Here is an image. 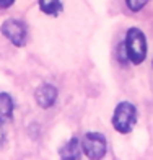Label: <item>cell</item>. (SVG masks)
Wrapping results in <instances>:
<instances>
[{
  "label": "cell",
  "mask_w": 153,
  "mask_h": 160,
  "mask_svg": "<svg viewBox=\"0 0 153 160\" xmlns=\"http://www.w3.org/2000/svg\"><path fill=\"white\" fill-rule=\"evenodd\" d=\"M80 142L77 137H72V139L60 149V157L65 160H77L80 158Z\"/></svg>",
  "instance_id": "obj_7"
},
{
  "label": "cell",
  "mask_w": 153,
  "mask_h": 160,
  "mask_svg": "<svg viewBox=\"0 0 153 160\" xmlns=\"http://www.w3.org/2000/svg\"><path fill=\"white\" fill-rule=\"evenodd\" d=\"M82 150L90 158H101L106 154V137L99 132H88L85 134L82 142Z\"/></svg>",
  "instance_id": "obj_4"
},
{
  "label": "cell",
  "mask_w": 153,
  "mask_h": 160,
  "mask_svg": "<svg viewBox=\"0 0 153 160\" xmlns=\"http://www.w3.org/2000/svg\"><path fill=\"white\" fill-rule=\"evenodd\" d=\"M15 3V0H0V10H5Z\"/></svg>",
  "instance_id": "obj_10"
},
{
  "label": "cell",
  "mask_w": 153,
  "mask_h": 160,
  "mask_svg": "<svg viewBox=\"0 0 153 160\" xmlns=\"http://www.w3.org/2000/svg\"><path fill=\"white\" fill-rule=\"evenodd\" d=\"M147 2L148 0H126V3H127V7L132 12H140L145 5H147Z\"/></svg>",
  "instance_id": "obj_9"
},
{
  "label": "cell",
  "mask_w": 153,
  "mask_h": 160,
  "mask_svg": "<svg viewBox=\"0 0 153 160\" xmlns=\"http://www.w3.org/2000/svg\"><path fill=\"white\" fill-rule=\"evenodd\" d=\"M34 100L41 108H47L54 106V103L57 101V88L50 83H42L41 87H38L34 92Z\"/></svg>",
  "instance_id": "obj_5"
},
{
  "label": "cell",
  "mask_w": 153,
  "mask_h": 160,
  "mask_svg": "<svg viewBox=\"0 0 153 160\" xmlns=\"http://www.w3.org/2000/svg\"><path fill=\"white\" fill-rule=\"evenodd\" d=\"M0 141H2V131H0Z\"/></svg>",
  "instance_id": "obj_11"
},
{
  "label": "cell",
  "mask_w": 153,
  "mask_h": 160,
  "mask_svg": "<svg viewBox=\"0 0 153 160\" xmlns=\"http://www.w3.org/2000/svg\"><path fill=\"white\" fill-rule=\"evenodd\" d=\"M137 122V108L129 101H121L112 114V128L121 134H129Z\"/></svg>",
  "instance_id": "obj_2"
},
{
  "label": "cell",
  "mask_w": 153,
  "mask_h": 160,
  "mask_svg": "<svg viewBox=\"0 0 153 160\" xmlns=\"http://www.w3.org/2000/svg\"><path fill=\"white\" fill-rule=\"evenodd\" d=\"M13 98L8 95V93L2 92L0 93V124H3V122L10 121L12 116H13Z\"/></svg>",
  "instance_id": "obj_6"
},
{
  "label": "cell",
  "mask_w": 153,
  "mask_h": 160,
  "mask_svg": "<svg viewBox=\"0 0 153 160\" xmlns=\"http://www.w3.org/2000/svg\"><path fill=\"white\" fill-rule=\"evenodd\" d=\"M124 49H126V56L127 59L138 65L145 61L147 57V38L142 30L138 28H129L127 34H126V41H124Z\"/></svg>",
  "instance_id": "obj_1"
},
{
  "label": "cell",
  "mask_w": 153,
  "mask_h": 160,
  "mask_svg": "<svg viewBox=\"0 0 153 160\" xmlns=\"http://www.w3.org/2000/svg\"><path fill=\"white\" fill-rule=\"evenodd\" d=\"M39 8L49 17H57L62 12L64 5L60 0H39Z\"/></svg>",
  "instance_id": "obj_8"
},
{
  "label": "cell",
  "mask_w": 153,
  "mask_h": 160,
  "mask_svg": "<svg viewBox=\"0 0 153 160\" xmlns=\"http://www.w3.org/2000/svg\"><path fill=\"white\" fill-rule=\"evenodd\" d=\"M0 33L17 48L25 46V42H26V26L23 21H20L17 18L5 20L2 26H0Z\"/></svg>",
  "instance_id": "obj_3"
}]
</instances>
